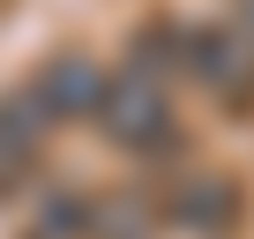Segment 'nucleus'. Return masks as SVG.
<instances>
[{"instance_id": "nucleus-1", "label": "nucleus", "mask_w": 254, "mask_h": 239, "mask_svg": "<svg viewBox=\"0 0 254 239\" xmlns=\"http://www.w3.org/2000/svg\"><path fill=\"white\" fill-rule=\"evenodd\" d=\"M97 127L120 142V150H172L180 127H172V105H165V82H150L142 67H120L97 97Z\"/></svg>"}, {"instance_id": "nucleus-2", "label": "nucleus", "mask_w": 254, "mask_h": 239, "mask_svg": "<svg viewBox=\"0 0 254 239\" xmlns=\"http://www.w3.org/2000/svg\"><path fill=\"white\" fill-rule=\"evenodd\" d=\"M157 217H165V224H187V232L224 239V232L247 217V187H239V179H224V172H187L180 187H165Z\"/></svg>"}, {"instance_id": "nucleus-3", "label": "nucleus", "mask_w": 254, "mask_h": 239, "mask_svg": "<svg viewBox=\"0 0 254 239\" xmlns=\"http://www.w3.org/2000/svg\"><path fill=\"white\" fill-rule=\"evenodd\" d=\"M180 60H187L194 82H209V90L232 97V105L254 90V38H247L239 23H232V30H187V53H180Z\"/></svg>"}, {"instance_id": "nucleus-4", "label": "nucleus", "mask_w": 254, "mask_h": 239, "mask_svg": "<svg viewBox=\"0 0 254 239\" xmlns=\"http://www.w3.org/2000/svg\"><path fill=\"white\" fill-rule=\"evenodd\" d=\"M105 82H112V75H105L90 53H53V60L38 67V82H30V105H38L45 120H82V112H97Z\"/></svg>"}, {"instance_id": "nucleus-5", "label": "nucleus", "mask_w": 254, "mask_h": 239, "mask_svg": "<svg viewBox=\"0 0 254 239\" xmlns=\"http://www.w3.org/2000/svg\"><path fill=\"white\" fill-rule=\"evenodd\" d=\"M157 194L142 187H105L82 202V239H157Z\"/></svg>"}, {"instance_id": "nucleus-6", "label": "nucleus", "mask_w": 254, "mask_h": 239, "mask_svg": "<svg viewBox=\"0 0 254 239\" xmlns=\"http://www.w3.org/2000/svg\"><path fill=\"white\" fill-rule=\"evenodd\" d=\"M38 157H45V112L15 90V97H0V187L23 179Z\"/></svg>"}, {"instance_id": "nucleus-7", "label": "nucleus", "mask_w": 254, "mask_h": 239, "mask_svg": "<svg viewBox=\"0 0 254 239\" xmlns=\"http://www.w3.org/2000/svg\"><path fill=\"white\" fill-rule=\"evenodd\" d=\"M30 239H82V194H45L30 209Z\"/></svg>"}, {"instance_id": "nucleus-8", "label": "nucleus", "mask_w": 254, "mask_h": 239, "mask_svg": "<svg viewBox=\"0 0 254 239\" xmlns=\"http://www.w3.org/2000/svg\"><path fill=\"white\" fill-rule=\"evenodd\" d=\"M232 8H239V30L254 38V0H232Z\"/></svg>"}]
</instances>
